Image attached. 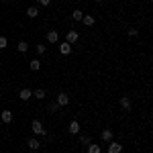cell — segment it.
<instances>
[{
    "instance_id": "cell-1",
    "label": "cell",
    "mask_w": 153,
    "mask_h": 153,
    "mask_svg": "<svg viewBox=\"0 0 153 153\" xmlns=\"http://www.w3.org/2000/svg\"><path fill=\"white\" fill-rule=\"evenodd\" d=\"M31 131H33L35 135H39V137L47 133V131H45V127H43V123H41V120H37V118L33 120V123H31Z\"/></svg>"
},
{
    "instance_id": "cell-2",
    "label": "cell",
    "mask_w": 153,
    "mask_h": 153,
    "mask_svg": "<svg viewBox=\"0 0 153 153\" xmlns=\"http://www.w3.org/2000/svg\"><path fill=\"white\" fill-rule=\"evenodd\" d=\"M68 131H70V135H80V131H82V125H80L78 120H71L70 125H68Z\"/></svg>"
},
{
    "instance_id": "cell-3",
    "label": "cell",
    "mask_w": 153,
    "mask_h": 153,
    "mask_svg": "<svg viewBox=\"0 0 153 153\" xmlns=\"http://www.w3.org/2000/svg\"><path fill=\"white\" fill-rule=\"evenodd\" d=\"M78 39H80V33H78V31H74V29H71V31H68V33H65V41H68V43H70V45H74V43H76V41H78Z\"/></svg>"
},
{
    "instance_id": "cell-4",
    "label": "cell",
    "mask_w": 153,
    "mask_h": 153,
    "mask_svg": "<svg viewBox=\"0 0 153 153\" xmlns=\"http://www.w3.org/2000/svg\"><path fill=\"white\" fill-rule=\"evenodd\" d=\"M55 102H57V106H68L70 104V96L65 94V92H59L57 98H55Z\"/></svg>"
},
{
    "instance_id": "cell-5",
    "label": "cell",
    "mask_w": 153,
    "mask_h": 153,
    "mask_svg": "<svg viewBox=\"0 0 153 153\" xmlns=\"http://www.w3.org/2000/svg\"><path fill=\"white\" fill-rule=\"evenodd\" d=\"M0 120H2V125H8L12 120V110H2L0 112Z\"/></svg>"
},
{
    "instance_id": "cell-6",
    "label": "cell",
    "mask_w": 153,
    "mask_h": 153,
    "mask_svg": "<svg viewBox=\"0 0 153 153\" xmlns=\"http://www.w3.org/2000/svg\"><path fill=\"white\" fill-rule=\"evenodd\" d=\"M112 137H114V135H112V129H102V133H100V139H102L104 143L112 141Z\"/></svg>"
},
{
    "instance_id": "cell-7",
    "label": "cell",
    "mask_w": 153,
    "mask_h": 153,
    "mask_svg": "<svg viewBox=\"0 0 153 153\" xmlns=\"http://www.w3.org/2000/svg\"><path fill=\"white\" fill-rule=\"evenodd\" d=\"M59 53H61V55H70V53H71V45L68 43V41L59 43Z\"/></svg>"
},
{
    "instance_id": "cell-8",
    "label": "cell",
    "mask_w": 153,
    "mask_h": 153,
    "mask_svg": "<svg viewBox=\"0 0 153 153\" xmlns=\"http://www.w3.org/2000/svg\"><path fill=\"white\" fill-rule=\"evenodd\" d=\"M19 98H21V100H31V98H33V90H29V88H23V90L19 92Z\"/></svg>"
},
{
    "instance_id": "cell-9",
    "label": "cell",
    "mask_w": 153,
    "mask_h": 153,
    "mask_svg": "<svg viewBox=\"0 0 153 153\" xmlns=\"http://www.w3.org/2000/svg\"><path fill=\"white\" fill-rule=\"evenodd\" d=\"M120 151H123V145H120V143L108 141V153H120Z\"/></svg>"
},
{
    "instance_id": "cell-10",
    "label": "cell",
    "mask_w": 153,
    "mask_h": 153,
    "mask_svg": "<svg viewBox=\"0 0 153 153\" xmlns=\"http://www.w3.org/2000/svg\"><path fill=\"white\" fill-rule=\"evenodd\" d=\"M57 41H59V33L55 29H51L47 33V43H57Z\"/></svg>"
},
{
    "instance_id": "cell-11",
    "label": "cell",
    "mask_w": 153,
    "mask_h": 153,
    "mask_svg": "<svg viewBox=\"0 0 153 153\" xmlns=\"http://www.w3.org/2000/svg\"><path fill=\"white\" fill-rule=\"evenodd\" d=\"M131 106H133L131 98L129 96H123V98H120V108H123V110H131Z\"/></svg>"
},
{
    "instance_id": "cell-12",
    "label": "cell",
    "mask_w": 153,
    "mask_h": 153,
    "mask_svg": "<svg viewBox=\"0 0 153 153\" xmlns=\"http://www.w3.org/2000/svg\"><path fill=\"white\" fill-rule=\"evenodd\" d=\"M82 23L86 25V27H92V25L96 23V19L92 16V14H84V16H82Z\"/></svg>"
},
{
    "instance_id": "cell-13",
    "label": "cell",
    "mask_w": 153,
    "mask_h": 153,
    "mask_svg": "<svg viewBox=\"0 0 153 153\" xmlns=\"http://www.w3.org/2000/svg\"><path fill=\"white\" fill-rule=\"evenodd\" d=\"M27 16H29V19H37V16H39V8H37V6H29V8H27Z\"/></svg>"
},
{
    "instance_id": "cell-14",
    "label": "cell",
    "mask_w": 153,
    "mask_h": 153,
    "mask_svg": "<svg viewBox=\"0 0 153 153\" xmlns=\"http://www.w3.org/2000/svg\"><path fill=\"white\" fill-rule=\"evenodd\" d=\"M27 145H29V149L37 151V149L41 147V141H39V139H29V141H27Z\"/></svg>"
},
{
    "instance_id": "cell-15",
    "label": "cell",
    "mask_w": 153,
    "mask_h": 153,
    "mask_svg": "<svg viewBox=\"0 0 153 153\" xmlns=\"http://www.w3.org/2000/svg\"><path fill=\"white\" fill-rule=\"evenodd\" d=\"M47 96V92L43 90V88H39V90H33V98H37V100H43Z\"/></svg>"
},
{
    "instance_id": "cell-16",
    "label": "cell",
    "mask_w": 153,
    "mask_h": 153,
    "mask_svg": "<svg viewBox=\"0 0 153 153\" xmlns=\"http://www.w3.org/2000/svg\"><path fill=\"white\" fill-rule=\"evenodd\" d=\"M88 153H102V147L98 143H90L88 145Z\"/></svg>"
},
{
    "instance_id": "cell-17",
    "label": "cell",
    "mask_w": 153,
    "mask_h": 153,
    "mask_svg": "<svg viewBox=\"0 0 153 153\" xmlns=\"http://www.w3.org/2000/svg\"><path fill=\"white\" fill-rule=\"evenodd\" d=\"M29 68H31L33 71H39V70H41V61H39V59H31Z\"/></svg>"
},
{
    "instance_id": "cell-18",
    "label": "cell",
    "mask_w": 153,
    "mask_h": 153,
    "mask_svg": "<svg viewBox=\"0 0 153 153\" xmlns=\"http://www.w3.org/2000/svg\"><path fill=\"white\" fill-rule=\"evenodd\" d=\"M82 16H84V12L80 10V8H76V10L71 12V19H74V21H82Z\"/></svg>"
},
{
    "instance_id": "cell-19",
    "label": "cell",
    "mask_w": 153,
    "mask_h": 153,
    "mask_svg": "<svg viewBox=\"0 0 153 153\" xmlns=\"http://www.w3.org/2000/svg\"><path fill=\"white\" fill-rule=\"evenodd\" d=\"M80 143H82V145H86V147H88V145H90V137H88V135H80Z\"/></svg>"
},
{
    "instance_id": "cell-20",
    "label": "cell",
    "mask_w": 153,
    "mask_h": 153,
    "mask_svg": "<svg viewBox=\"0 0 153 153\" xmlns=\"http://www.w3.org/2000/svg\"><path fill=\"white\" fill-rule=\"evenodd\" d=\"M16 49H19V51H21V53H25V51H27V49H29V45H27V41H21V43H19V45H16Z\"/></svg>"
},
{
    "instance_id": "cell-21",
    "label": "cell",
    "mask_w": 153,
    "mask_h": 153,
    "mask_svg": "<svg viewBox=\"0 0 153 153\" xmlns=\"http://www.w3.org/2000/svg\"><path fill=\"white\" fill-rule=\"evenodd\" d=\"M37 53H39V55H43V53H45V51H47V45H43V43H39V45H37Z\"/></svg>"
},
{
    "instance_id": "cell-22",
    "label": "cell",
    "mask_w": 153,
    "mask_h": 153,
    "mask_svg": "<svg viewBox=\"0 0 153 153\" xmlns=\"http://www.w3.org/2000/svg\"><path fill=\"white\" fill-rule=\"evenodd\" d=\"M8 47V39L6 37H0V49H6Z\"/></svg>"
},
{
    "instance_id": "cell-23",
    "label": "cell",
    "mask_w": 153,
    "mask_h": 153,
    "mask_svg": "<svg viewBox=\"0 0 153 153\" xmlns=\"http://www.w3.org/2000/svg\"><path fill=\"white\" fill-rule=\"evenodd\" d=\"M37 4H39V6H49L51 0H37Z\"/></svg>"
},
{
    "instance_id": "cell-24",
    "label": "cell",
    "mask_w": 153,
    "mask_h": 153,
    "mask_svg": "<svg viewBox=\"0 0 153 153\" xmlns=\"http://www.w3.org/2000/svg\"><path fill=\"white\" fill-rule=\"evenodd\" d=\"M139 35V31L137 29H129V37H137Z\"/></svg>"
},
{
    "instance_id": "cell-25",
    "label": "cell",
    "mask_w": 153,
    "mask_h": 153,
    "mask_svg": "<svg viewBox=\"0 0 153 153\" xmlns=\"http://www.w3.org/2000/svg\"><path fill=\"white\" fill-rule=\"evenodd\" d=\"M49 110H51V112H57V102H53V104L49 106Z\"/></svg>"
},
{
    "instance_id": "cell-26",
    "label": "cell",
    "mask_w": 153,
    "mask_h": 153,
    "mask_svg": "<svg viewBox=\"0 0 153 153\" xmlns=\"http://www.w3.org/2000/svg\"><path fill=\"white\" fill-rule=\"evenodd\" d=\"M0 129H2V120H0Z\"/></svg>"
},
{
    "instance_id": "cell-27",
    "label": "cell",
    "mask_w": 153,
    "mask_h": 153,
    "mask_svg": "<svg viewBox=\"0 0 153 153\" xmlns=\"http://www.w3.org/2000/svg\"><path fill=\"white\" fill-rule=\"evenodd\" d=\"M96 2H102V0H96Z\"/></svg>"
},
{
    "instance_id": "cell-28",
    "label": "cell",
    "mask_w": 153,
    "mask_h": 153,
    "mask_svg": "<svg viewBox=\"0 0 153 153\" xmlns=\"http://www.w3.org/2000/svg\"><path fill=\"white\" fill-rule=\"evenodd\" d=\"M4 2H8V0H4Z\"/></svg>"
}]
</instances>
